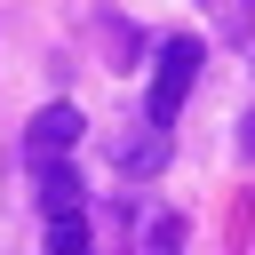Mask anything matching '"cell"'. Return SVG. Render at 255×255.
I'll use <instances>...</instances> for the list:
<instances>
[{
  "label": "cell",
  "mask_w": 255,
  "mask_h": 255,
  "mask_svg": "<svg viewBox=\"0 0 255 255\" xmlns=\"http://www.w3.org/2000/svg\"><path fill=\"white\" fill-rule=\"evenodd\" d=\"M199 64H207V48H199L191 32L159 40V72H151V104H143L159 128H175V120H183V104H191V88H199Z\"/></svg>",
  "instance_id": "cell-1"
},
{
  "label": "cell",
  "mask_w": 255,
  "mask_h": 255,
  "mask_svg": "<svg viewBox=\"0 0 255 255\" xmlns=\"http://www.w3.org/2000/svg\"><path fill=\"white\" fill-rule=\"evenodd\" d=\"M104 151H112V167H120L128 183H151V175L167 167L175 135H167V128H159V120L143 112V120H128V128H112V135H104Z\"/></svg>",
  "instance_id": "cell-2"
},
{
  "label": "cell",
  "mask_w": 255,
  "mask_h": 255,
  "mask_svg": "<svg viewBox=\"0 0 255 255\" xmlns=\"http://www.w3.org/2000/svg\"><path fill=\"white\" fill-rule=\"evenodd\" d=\"M80 128H88V120H80L72 104H40V112H32V128H24V159H32V167H48V159H72Z\"/></svg>",
  "instance_id": "cell-3"
},
{
  "label": "cell",
  "mask_w": 255,
  "mask_h": 255,
  "mask_svg": "<svg viewBox=\"0 0 255 255\" xmlns=\"http://www.w3.org/2000/svg\"><path fill=\"white\" fill-rule=\"evenodd\" d=\"M40 175V215H80L88 207V183L72 175V159H48V167H32Z\"/></svg>",
  "instance_id": "cell-4"
},
{
  "label": "cell",
  "mask_w": 255,
  "mask_h": 255,
  "mask_svg": "<svg viewBox=\"0 0 255 255\" xmlns=\"http://www.w3.org/2000/svg\"><path fill=\"white\" fill-rule=\"evenodd\" d=\"M40 255H96V239H88V207L80 215H48V247Z\"/></svg>",
  "instance_id": "cell-5"
},
{
  "label": "cell",
  "mask_w": 255,
  "mask_h": 255,
  "mask_svg": "<svg viewBox=\"0 0 255 255\" xmlns=\"http://www.w3.org/2000/svg\"><path fill=\"white\" fill-rule=\"evenodd\" d=\"M207 16H215L223 40H247V32H255V8H247V0H207Z\"/></svg>",
  "instance_id": "cell-6"
},
{
  "label": "cell",
  "mask_w": 255,
  "mask_h": 255,
  "mask_svg": "<svg viewBox=\"0 0 255 255\" xmlns=\"http://www.w3.org/2000/svg\"><path fill=\"white\" fill-rule=\"evenodd\" d=\"M175 247H183V223L159 215V223H151V255H175Z\"/></svg>",
  "instance_id": "cell-7"
},
{
  "label": "cell",
  "mask_w": 255,
  "mask_h": 255,
  "mask_svg": "<svg viewBox=\"0 0 255 255\" xmlns=\"http://www.w3.org/2000/svg\"><path fill=\"white\" fill-rule=\"evenodd\" d=\"M239 151H247V159H255V112H247V120H239Z\"/></svg>",
  "instance_id": "cell-8"
}]
</instances>
